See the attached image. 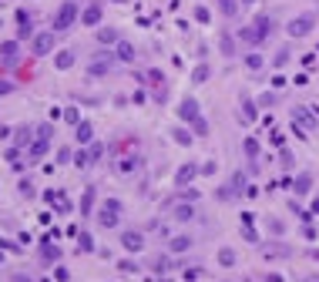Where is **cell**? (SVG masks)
<instances>
[{"instance_id":"1","label":"cell","mask_w":319,"mask_h":282,"mask_svg":"<svg viewBox=\"0 0 319 282\" xmlns=\"http://www.w3.org/2000/svg\"><path fill=\"white\" fill-rule=\"evenodd\" d=\"M272 17L269 14H259V17H252V24L249 27H239V41L242 44H249V47H259V44H265L269 41V34H272Z\"/></svg>"},{"instance_id":"2","label":"cell","mask_w":319,"mask_h":282,"mask_svg":"<svg viewBox=\"0 0 319 282\" xmlns=\"http://www.w3.org/2000/svg\"><path fill=\"white\" fill-rule=\"evenodd\" d=\"M77 14H81L77 0H64V4L57 7V14H54V21H51V27H54L57 34H61V31H71V27L77 24Z\"/></svg>"},{"instance_id":"3","label":"cell","mask_w":319,"mask_h":282,"mask_svg":"<svg viewBox=\"0 0 319 282\" xmlns=\"http://www.w3.org/2000/svg\"><path fill=\"white\" fill-rule=\"evenodd\" d=\"M34 141H31V148H27V158L31 161H41L47 155V145H51V135H54V128H51V124H41V128H37V131H34Z\"/></svg>"},{"instance_id":"4","label":"cell","mask_w":319,"mask_h":282,"mask_svg":"<svg viewBox=\"0 0 319 282\" xmlns=\"http://www.w3.org/2000/svg\"><path fill=\"white\" fill-rule=\"evenodd\" d=\"M316 24H319V14L316 11H306V14H299V17H292L286 31H289V37H306Z\"/></svg>"},{"instance_id":"5","label":"cell","mask_w":319,"mask_h":282,"mask_svg":"<svg viewBox=\"0 0 319 282\" xmlns=\"http://www.w3.org/2000/svg\"><path fill=\"white\" fill-rule=\"evenodd\" d=\"M118 218H121V202H118V198H108V202L101 205V212H98V222L104 228H114Z\"/></svg>"},{"instance_id":"6","label":"cell","mask_w":319,"mask_h":282,"mask_svg":"<svg viewBox=\"0 0 319 282\" xmlns=\"http://www.w3.org/2000/svg\"><path fill=\"white\" fill-rule=\"evenodd\" d=\"M31 51H34V57H47L51 51H54V34H51V31H41V34H34Z\"/></svg>"},{"instance_id":"7","label":"cell","mask_w":319,"mask_h":282,"mask_svg":"<svg viewBox=\"0 0 319 282\" xmlns=\"http://www.w3.org/2000/svg\"><path fill=\"white\" fill-rule=\"evenodd\" d=\"M138 168H141V158H138V155H121V158L114 161V171H118L121 178H131V175H138Z\"/></svg>"},{"instance_id":"8","label":"cell","mask_w":319,"mask_h":282,"mask_svg":"<svg viewBox=\"0 0 319 282\" xmlns=\"http://www.w3.org/2000/svg\"><path fill=\"white\" fill-rule=\"evenodd\" d=\"M101 11H104V4H101V0L88 4V7L81 11V24H84V27H98V24H101Z\"/></svg>"},{"instance_id":"9","label":"cell","mask_w":319,"mask_h":282,"mask_svg":"<svg viewBox=\"0 0 319 282\" xmlns=\"http://www.w3.org/2000/svg\"><path fill=\"white\" fill-rule=\"evenodd\" d=\"M178 118H182L185 124H195L198 118H202V114H198V101H195V98H185V101L178 104Z\"/></svg>"},{"instance_id":"10","label":"cell","mask_w":319,"mask_h":282,"mask_svg":"<svg viewBox=\"0 0 319 282\" xmlns=\"http://www.w3.org/2000/svg\"><path fill=\"white\" fill-rule=\"evenodd\" d=\"M255 118H259V104H255L252 98H242V111H239V121H242V124H252Z\"/></svg>"},{"instance_id":"11","label":"cell","mask_w":319,"mask_h":282,"mask_svg":"<svg viewBox=\"0 0 319 282\" xmlns=\"http://www.w3.org/2000/svg\"><path fill=\"white\" fill-rule=\"evenodd\" d=\"M121 245L128 248V252H138V248L144 245V235H141V232H131V228H128V232H121Z\"/></svg>"},{"instance_id":"12","label":"cell","mask_w":319,"mask_h":282,"mask_svg":"<svg viewBox=\"0 0 319 282\" xmlns=\"http://www.w3.org/2000/svg\"><path fill=\"white\" fill-rule=\"evenodd\" d=\"M17 24H21V27H17V41H27V37H31V14L17 11Z\"/></svg>"},{"instance_id":"13","label":"cell","mask_w":319,"mask_h":282,"mask_svg":"<svg viewBox=\"0 0 319 282\" xmlns=\"http://www.w3.org/2000/svg\"><path fill=\"white\" fill-rule=\"evenodd\" d=\"M172 218H175V222H188V218H195V208H192V205H182V202H178V205H172Z\"/></svg>"},{"instance_id":"14","label":"cell","mask_w":319,"mask_h":282,"mask_svg":"<svg viewBox=\"0 0 319 282\" xmlns=\"http://www.w3.org/2000/svg\"><path fill=\"white\" fill-rule=\"evenodd\" d=\"M98 44H121V34L114 27H98Z\"/></svg>"},{"instance_id":"15","label":"cell","mask_w":319,"mask_h":282,"mask_svg":"<svg viewBox=\"0 0 319 282\" xmlns=\"http://www.w3.org/2000/svg\"><path fill=\"white\" fill-rule=\"evenodd\" d=\"M17 54H21V41H4L0 44V57L4 61H17Z\"/></svg>"},{"instance_id":"16","label":"cell","mask_w":319,"mask_h":282,"mask_svg":"<svg viewBox=\"0 0 319 282\" xmlns=\"http://www.w3.org/2000/svg\"><path fill=\"white\" fill-rule=\"evenodd\" d=\"M94 202H98V192L94 188H84V195H81V215L94 212Z\"/></svg>"},{"instance_id":"17","label":"cell","mask_w":319,"mask_h":282,"mask_svg":"<svg viewBox=\"0 0 319 282\" xmlns=\"http://www.w3.org/2000/svg\"><path fill=\"white\" fill-rule=\"evenodd\" d=\"M292 118H296L299 124H302V131H312V128H316V121H312V114H306V108H292Z\"/></svg>"},{"instance_id":"18","label":"cell","mask_w":319,"mask_h":282,"mask_svg":"<svg viewBox=\"0 0 319 282\" xmlns=\"http://www.w3.org/2000/svg\"><path fill=\"white\" fill-rule=\"evenodd\" d=\"M74 61H77L74 51H61V54L54 57V68H57V71H67V68H74Z\"/></svg>"},{"instance_id":"19","label":"cell","mask_w":319,"mask_h":282,"mask_svg":"<svg viewBox=\"0 0 319 282\" xmlns=\"http://www.w3.org/2000/svg\"><path fill=\"white\" fill-rule=\"evenodd\" d=\"M198 171H202V168H195V165H182V168H178V175H175V181L182 185V188H185V185H188L192 178H195Z\"/></svg>"},{"instance_id":"20","label":"cell","mask_w":319,"mask_h":282,"mask_svg":"<svg viewBox=\"0 0 319 282\" xmlns=\"http://www.w3.org/2000/svg\"><path fill=\"white\" fill-rule=\"evenodd\" d=\"M74 135H77V141H81V145H88L91 138H94V128H91L88 121H81V124L74 128Z\"/></svg>"},{"instance_id":"21","label":"cell","mask_w":319,"mask_h":282,"mask_svg":"<svg viewBox=\"0 0 319 282\" xmlns=\"http://www.w3.org/2000/svg\"><path fill=\"white\" fill-rule=\"evenodd\" d=\"M168 248H172V252H188V248H192V238L188 235H172Z\"/></svg>"},{"instance_id":"22","label":"cell","mask_w":319,"mask_h":282,"mask_svg":"<svg viewBox=\"0 0 319 282\" xmlns=\"http://www.w3.org/2000/svg\"><path fill=\"white\" fill-rule=\"evenodd\" d=\"M209 74H212L209 64H198V68L192 71V81H195V84H205V81H209Z\"/></svg>"},{"instance_id":"23","label":"cell","mask_w":319,"mask_h":282,"mask_svg":"<svg viewBox=\"0 0 319 282\" xmlns=\"http://www.w3.org/2000/svg\"><path fill=\"white\" fill-rule=\"evenodd\" d=\"M309 185H312V178H309V175H299V178L292 181V192H296V195H306Z\"/></svg>"},{"instance_id":"24","label":"cell","mask_w":319,"mask_h":282,"mask_svg":"<svg viewBox=\"0 0 319 282\" xmlns=\"http://www.w3.org/2000/svg\"><path fill=\"white\" fill-rule=\"evenodd\" d=\"M118 61L131 64V61H134V47H131V44H124V41H121V44H118Z\"/></svg>"},{"instance_id":"25","label":"cell","mask_w":319,"mask_h":282,"mask_svg":"<svg viewBox=\"0 0 319 282\" xmlns=\"http://www.w3.org/2000/svg\"><path fill=\"white\" fill-rule=\"evenodd\" d=\"M219 47H222V54H229V57L235 54V44H232V34H229V31L219 37Z\"/></svg>"},{"instance_id":"26","label":"cell","mask_w":319,"mask_h":282,"mask_svg":"<svg viewBox=\"0 0 319 282\" xmlns=\"http://www.w3.org/2000/svg\"><path fill=\"white\" fill-rule=\"evenodd\" d=\"M289 57H292V51H289V47H282V51H279V54H275L272 68H286V64H289Z\"/></svg>"},{"instance_id":"27","label":"cell","mask_w":319,"mask_h":282,"mask_svg":"<svg viewBox=\"0 0 319 282\" xmlns=\"http://www.w3.org/2000/svg\"><path fill=\"white\" fill-rule=\"evenodd\" d=\"M262 64H265V57H262V54H249V57H245V68H249V71H259Z\"/></svg>"},{"instance_id":"28","label":"cell","mask_w":319,"mask_h":282,"mask_svg":"<svg viewBox=\"0 0 319 282\" xmlns=\"http://www.w3.org/2000/svg\"><path fill=\"white\" fill-rule=\"evenodd\" d=\"M245 155H249V158H259V141H255V138H245Z\"/></svg>"},{"instance_id":"29","label":"cell","mask_w":319,"mask_h":282,"mask_svg":"<svg viewBox=\"0 0 319 282\" xmlns=\"http://www.w3.org/2000/svg\"><path fill=\"white\" fill-rule=\"evenodd\" d=\"M172 135H175V141H178V145H192V135H188V128H175Z\"/></svg>"},{"instance_id":"30","label":"cell","mask_w":319,"mask_h":282,"mask_svg":"<svg viewBox=\"0 0 319 282\" xmlns=\"http://www.w3.org/2000/svg\"><path fill=\"white\" fill-rule=\"evenodd\" d=\"M17 145H21V148L31 145V128H17Z\"/></svg>"},{"instance_id":"31","label":"cell","mask_w":319,"mask_h":282,"mask_svg":"<svg viewBox=\"0 0 319 282\" xmlns=\"http://www.w3.org/2000/svg\"><path fill=\"white\" fill-rule=\"evenodd\" d=\"M77 242H81V248H84V252H94V238H91L88 232H81V235H77Z\"/></svg>"},{"instance_id":"32","label":"cell","mask_w":319,"mask_h":282,"mask_svg":"<svg viewBox=\"0 0 319 282\" xmlns=\"http://www.w3.org/2000/svg\"><path fill=\"white\" fill-rule=\"evenodd\" d=\"M219 262H222V265H235V252H232V248H222Z\"/></svg>"},{"instance_id":"33","label":"cell","mask_w":319,"mask_h":282,"mask_svg":"<svg viewBox=\"0 0 319 282\" xmlns=\"http://www.w3.org/2000/svg\"><path fill=\"white\" fill-rule=\"evenodd\" d=\"M64 121H67V124H74V128L81 124V114H77V108H67V111H64Z\"/></svg>"},{"instance_id":"34","label":"cell","mask_w":319,"mask_h":282,"mask_svg":"<svg viewBox=\"0 0 319 282\" xmlns=\"http://www.w3.org/2000/svg\"><path fill=\"white\" fill-rule=\"evenodd\" d=\"M108 71H111L108 61H94V64H91V74H108Z\"/></svg>"},{"instance_id":"35","label":"cell","mask_w":319,"mask_h":282,"mask_svg":"<svg viewBox=\"0 0 319 282\" xmlns=\"http://www.w3.org/2000/svg\"><path fill=\"white\" fill-rule=\"evenodd\" d=\"M74 161H77V168H88V165H91V155H88V151H77Z\"/></svg>"},{"instance_id":"36","label":"cell","mask_w":319,"mask_h":282,"mask_svg":"<svg viewBox=\"0 0 319 282\" xmlns=\"http://www.w3.org/2000/svg\"><path fill=\"white\" fill-rule=\"evenodd\" d=\"M242 238H245V242H259V235H255L252 225H242Z\"/></svg>"},{"instance_id":"37","label":"cell","mask_w":319,"mask_h":282,"mask_svg":"<svg viewBox=\"0 0 319 282\" xmlns=\"http://www.w3.org/2000/svg\"><path fill=\"white\" fill-rule=\"evenodd\" d=\"M11 91H17V84L7 81V78H0V94H11Z\"/></svg>"},{"instance_id":"38","label":"cell","mask_w":319,"mask_h":282,"mask_svg":"<svg viewBox=\"0 0 319 282\" xmlns=\"http://www.w3.org/2000/svg\"><path fill=\"white\" fill-rule=\"evenodd\" d=\"M192 128H195V135H209V124H205V118H198Z\"/></svg>"},{"instance_id":"39","label":"cell","mask_w":319,"mask_h":282,"mask_svg":"<svg viewBox=\"0 0 319 282\" xmlns=\"http://www.w3.org/2000/svg\"><path fill=\"white\" fill-rule=\"evenodd\" d=\"M118 269H121V272H134V269H138V265H134L131 259H121V262H118Z\"/></svg>"},{"instance_id":"40","label":"cell","mask_w":319,"mask_h":282,"mask_svg":"<svg viewBox=\"0 0 319 282\" xmlns=\"http://www.w3.org/2000/svg\"><path fill=\"white\" fill-rule=\"evenodd\" d=\"M209 17H212V14L205 11V7H198V11H195V21H202V24H209Z\"/></svg>"},{"instance_id":"41","label":"cell","mask_w":319,"mask_h":282,"mask_svg":"<svg viewBox=\"0 0 319 282\" xmlns=\"http://www.w3.org/2000/svg\"><path fill=\"white\" fill-rule=\"evenodd\" d=\"M88 155H91V161H94V158H101V155H104V145H91V151H88Z\"/></svg>"},{"instance_id":"42","label":"cell","mask_w":319,"mask_h":282,"mask_svg":"<svg viewBox=\"0 0 319 282\" xmlns=\"http://www.w3.org/2000/svg\"><path fill=\"white\" fill-rule=\"evenodd\" d=\"M21 195H24V198H31V195H34V185H31V181H21Z\"/></svg>"},{"instance_id":"43","label":"cell","mask_w":319,"mask_h":282,"mask_svg":"<svg viewBox=\"0 0 319 282\" xmlns=\"http://www.w3.org/2000/svg\"><path fill=\"white\" fill-rule=\"evenodd\" d=\"M154 269H158V272H168V259H158V255H154Z\"/></svg>"},{"instance_id":"44","label":"cell","mask_w":319,"mask_h":282,"mask_svg":"<svg viewBox=\"0 0 319 282\" xmlns=\"http://www.w3.org/2000/svg\"><path fill=\"white\" fill-rule=\"evenodd\" d=\"M265 282H282V275H275V272H269V275H265Z\"/></svg>"},{"instance_id":"45","label":"cell","mask_w":319,"mask_h":282,"mask_svg":"<svg viewBox=\"0 0 319 282\" xmlns=\"http://www.w3.org/2000/svg\"><path fill=\"white\" fill-rule=\"evenodd\" d=\"M14 282H31V279H27V275H14Z\"/></svg>"},{"instance_id":"46","label":"cell","mask_w":319,"mask_h":282,"mask_svg":"<svg viewBox=\"0 0 319 282\" xmlns=\"http://www.w3.org/2000/svg\"><path fill=\"white\" fill-rule=\"evenodd\" d=\"M239 4H255V0H239Z\"/></svg>"},{"instance_id":"47","label":"cell","mask_w":319,"mask_h":282,"mask_svg":"<svg viewBox=\"0 0 319 282\" xmlns=\"http://www.w3.org/2000/svg\"><path fill=\"white\" fill-rule=\"evenodd\" d=\"M114 4H124V0H114Z\"/></svg>"}]
</instances>
